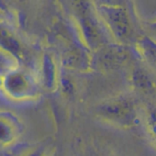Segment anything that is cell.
<instances>
[{"label":"cell","mask_w":156,"mask_h":156,"mask_svg":"<svg viewBox=\"0 0 156 156\" xmlns=\"http://www.w3.org/2000/svg\"><path fill=\"white\" fill-rule=\"evenodd\" d=\"M18 130V126L15 122V119L9 117V115L1 117V140L2 143L10 142L15 137Z\"/></svg>","instance_id":"52a82bcc"},{"label":"cell","mask_w":156,"mask_h":156,"mask_svg":"<svg viewBox=\"0 0 156 156\" xmlns=\"http://www.w3.org/2000/svg\"><path fill=\"white\" fill-rule=\"evenodd\" d=\"M1 44L3 47H5L8 51L13 52V53H17L18 51H20V46L19 43L16 41L15 39H13L10 36H6L5 32L2 30V36H1Z\"/></svg>","instance_id":"7c38bea8"},{"label":"cell","mask_w":156,"mask_h":156,"mask_svg":"<svg viewBox=\"0 0 156 156\" xmlns=\"http://www.w3.org/2000/svg\"><path fill=\"white\" fill-rule=\"evenodd\" d=\"M41 73L42 81L46 88H53L56 84V69L52 58L48 54H45L43 56Z\"/></svg>","instance_id":"8992f818"},{"label":"cell","mask_w":156,"mask_h":156,"mask_svg":"<svg viewBox=\"0 0 156 156\" xmlns=\"http://www.w3.org/2000/svg\"><path fill=\"white\" fill-rule=\"evenodd\" d=\"M43 152H44L43 147H40V148H38V149L34 150L33 151H31V152H30L29 155H27V156H42Z\"/></svg>","instance_id":"4fadbf2b"},{"label":"cell","mask_w":156,"mask_h":156,"mask_svg":"<svg viewBox=\"0 0 156 156\" xmlns=\"http://www.w3.org/2000/svg\"><path fill=\"white\" fill-rule=\"evenodd\" d=\"M138 50L146 62L156 70V41L149 37H142L138 41Z\"/></svg>","instance_id":"5b68a950"},{"label":"cell","mask_w":156,"mask_h":156,"mask_svg":"<svg viewBox=\"0 0 156 156\" xmlns=\"http://www.w3.org/2000/svg\"><path fill=\"white\" fill-rule=\"evenodd\" d=\"M86 55L83 51L78 49H72L66 52L64 57L65 64L69 67H81L85 63Z\"/></svg>","instance_id":"9c48e42d"},{"label":"cell","mask_w":156,"mask_h":156,"mask_svg":"<svg viewBox=\"0 0 156 156\" xmlns=\"http://www.w3.org/2000/svg\"><path fill=\"white\" fill-rule=\"evenodd\" d=\"M125 57L126 52L119 48L109 49L105 52L104 55H102V58H104V61L107 62L108 65H115L117 63L119 64Z\"/></svg>","instance_id":"30bf717a"},{"label":"cell","mask_w":156,"mask_h":156,"mask_svg":"<svg viewBox=\"0 0 156 156\" xmlns=\"http://www.w3.org/2000/svg\"><path fill=\"white\" fill-rule=\"evenodd\" d=\"M3 88L14 98H24L33 95L34 86L30 77L22 71L13 70L3 78Z\"/></svg>","instance_id":"277c9868"},{"label":"cell","mask_w":156,"mask_h":156,"mask_svg":"<svg viewBox=\"0 0 156 156\" xmlns=\"http://www.w3.org/2000/svg\"><path fill=\"white\" fill-rule=\"evenodd\" d=\"M132 82L136 88L149 92L153 88V84L148 74L141 69H136L132 73Z\"/></svg>","instance_id":"ba28073f"},{"label":"cell","mask_w":156,"mask_h":156,"mask_svg":"<svg viewBox=\"0 0 156 156\" xmlns=\"http://www.w3.org/2000/svg\"><path fill=\"white\" fill-rule=\"evenodd\" d=\"M75 12L77 22L81 30L83 38L87 46L92 50H98L103 47L105 37L98 20L87 2H75Z\"/></svg>","instance_id":"7a4b0ae2"},{"label":"cell","mask_w":156,"mask_h":156,"mask_svg":"<svg viewBox=\"0 0 156 156\" xmlns=\"http://www.w3.org/2000/svg\"><path fill=\"white\" fill-rule=\"evenodd\" d=\"M97 9L112 35L119 41L126 42L131 38L132 23L126 8L118 4L101 3Z\"/></svg>","instance_id":"6da1fadb"},{"label":"cell","mask_w":156,"mask_h":156,"mask_svg":"<svg viewBox=\"0 0 156 156\" xmlns=\"http://www.w3.org/2000/svg\"><path fill=\"white\" fill-rule=\"evenodd\" d=\"M151 27H152V29H153V30H156V22H154V23H152V25H151Z\"/></svg>","instance_id":"5bb4252c"},{"label":"cell","mask_w":156,"mask_h":156,"mask_svg":"<svg viewBox=\"0 0 156 156\" xmlns=\"http://www.w3.org/2000/svg\"><path fill=\"white\" fill-rule=\"evenodd\" d=\"M146 126L149 134L156 143V106L148 109L146 114Z\"/></svg>","instance_id":"8fae6325"},{"label":"cell","mask_w":156,"mask_h":156,"mask_svg":"<svg viewBox=\"0 0 156 156\" xmlns=\"http://www.w3.org/2000/svg\"><path fill=\"white\" fill-rule=\"evenodd\" d=\"M98 114L107 121L123 127L131 126L136 119V109L131 100L126 98H115L102 103Z\"/></svg>","instance_id":"3957f363"}]
</instances>
